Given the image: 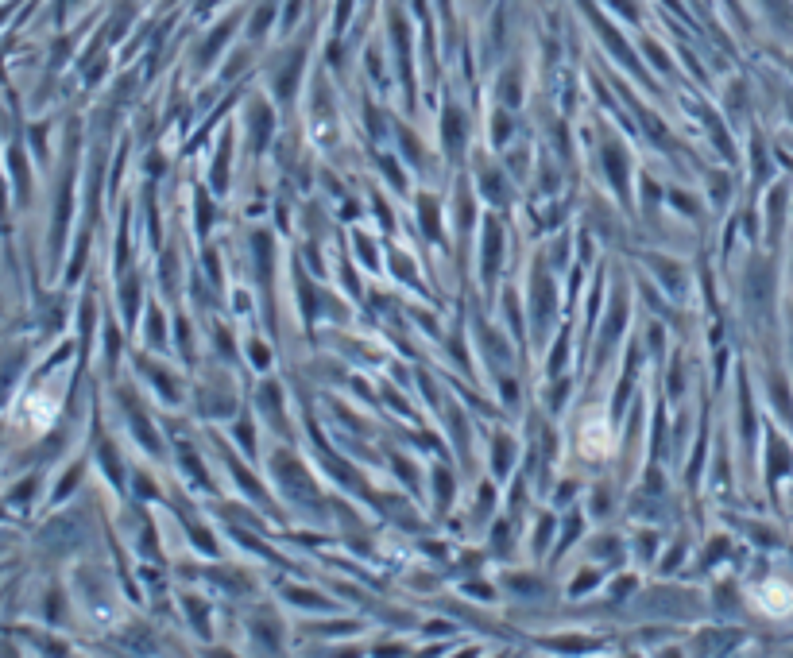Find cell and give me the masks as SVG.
I'll return each mask as SVG.
<instances>
[{
  "label": "cell",
  "mask_w": 793,
  "mask_h": 658,
  "mask_svg": "<svg viewBox=\"0 0 793 658\" xmlns=\"http://www.w3.org/2000/svg\"><path fill=\"white\" fill-rule=\"evenodd\" d=\"M759 604H763V608H770V612H786V608H793V593L786 589V585L770 581V585H763V589H759Z\"/></svg>",
  "instance_id": "6da1fadb"
}]
</instances>
